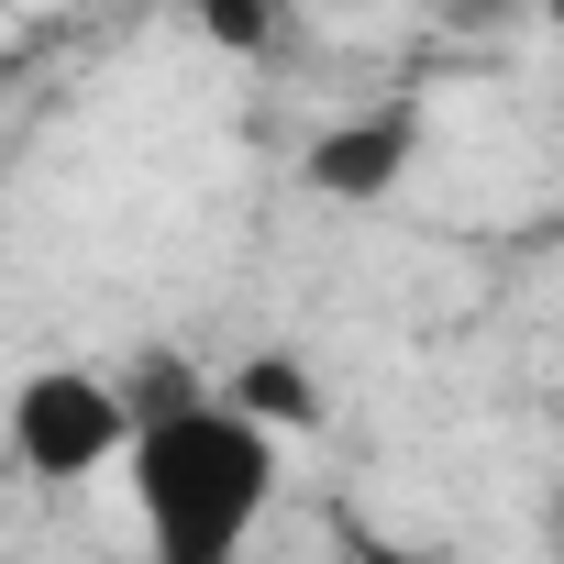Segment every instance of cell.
<instances>
[{
	"mask_svg": "<svg viewBox=\"0 0 564 564\" xmlns=\"http://www.w3.org/2000/svg\"><path fill=\"white\" fill-rule=\"evenodd\" d=\"M122 487L144 520V564H243L276 509V443L221 399H199L122 443Z\"/></svg>",
	"mask_w": 564,
	"mask_h": 564,
	"instance_id": "1",
	"label": "cell"
},
{
	"mask_svg": "<svg viewBox=\"0 0 564 564\" xmlns=\"http://www.w3.org/2000/svg\"><path fill=\"white\" fill-rule=\"evenodd\" d=\"M0 432H12V465L45 476V487H89V476L122 465V443H133L111 377H89V366H34V377L12 388V421H0Z\"/></svg>",
	"mask_w": 564,
	"mask_h": 564,
	"instance_id": "2",
	"label": "cell"
},
{
	"mask_svg": "<svg viewBox=\"0 0 564 564\" xmlns=\"http://www.w3.org/2000/svg\"><path fill=\"white\" fill-rule=\"evenodd\" d=\"M421 100H377V111H344L322 144H300V188L333 199V210H377L410 166H421Z\"/></svg>",
	"mask_w": 564,
	"mask_h": 564,
	"instance_id": "3",
	"label": "cell"
},
{
	"mask_svg": "<svg viewBox=\"0 0 564 564\" xmlns=\"http://www.w3.org/2000/svg\"><path fill=\"white\" fill-rule=\"evenodd\" d=\"M210 399H221L232 421H254L265 443H276V432H322V421H333V388H322V366H300V355H243Z\"/></svg>",
	"mask_w": 564,
	"mask_h": 564,
	"instance_id": "4",
	"label": "cell"
},
{
	"mask_svg": "<svg viewBox=\"0 0 564 564\" xmlns=\"http://www.w3.org/2000/svg\"><path fill=\"white\" fill-rule=\"evenodd\" d=\"M188 23L221 45V56H276L300 23V0H188Z\"/></svg>",
	"mask_w": 564,
	"mask_h": 564,
	"instance_id": "5",
	"label": "cell"
},
{
	"mask_svg": "<svg viewBox=\"0 0 564 564\" xmlns=\"http://www.w3.org/2000/svg\"><path fill=\"white\" fill-rule=\"evenodd\" d=\"M344 564H465V553H432V542H355Z\"/></svg>",
	"mask_w": 564,
	"mask_h": 564,
	"instance_id": "6",
	"label": "cell"
}]
</instances>
